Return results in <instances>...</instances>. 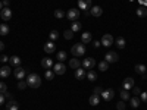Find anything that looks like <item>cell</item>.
<instances>
[{
    "mask_svg": "<svg viewBox=\"0 0 147 110\" xmlns=\"http://www.w3.org/2000/svg\"><path fill=\"white\" fill-rule=\"evenodd\" d=\"M27 85L30 88H38L41 85L40 75H37V73H30V75L27 76Z\"/></svg>",
    "mask_w": 147,
    "mask_h": 110,
    "instance_id": "1",
    "label": "cell"
},
{
    "mask_svg": "<svg viewBox=\"0 0 147 110\" xmlns=\"http://www.w3.org/2000/svg\"><path fill=\"white\" fill-rule=\"evenodd\" d=\"M71 52L74 56H84L85 54V46L82 43H78V44H74L72 48H71Z\"/></svg>",
    "mask_w": 147,
    "mask_h": 110,
    "instance_id": "2",
    "label": "cell"
},
{
    "mask_svg": "<svg viewBox=\"0 0 147 110\" xmlns=\"http://www.w3.org/2000/svg\"><path fill=\"white\" fill-rule=\"evenodd\" d=\"M13 76H15L16 79L22 81V79H25V78H27V72H25V69H24V68L16 66V68H15V72H13Z\"/></svg>",
    "mask_w": 147,
    "mask_h": 110,
    "instance_id": "3",
    "label": "cell"
},
{
    "mask_svg": "<svg viewBox=\"0 0 147 110\" xmlns=\"http://www.w3.org/2000/svg\"><path fill=\"white\" fill-rule=\"evenodd\" d=\"M66 18L69 19V21H77L78 18H80V9H75V7H72V9H69L68 10V13H66Z\"/></svg>",
    "mask_w": 147,
    "mask_h": 110,
    "instance_id": "4",
    "label": "cell"
},
{
    "mask_svg": "<svg viewBox=\"0 0 147 110\" xmlns=\"http://www.w3.org/2000/svg\"><path fill=\"white\" fill-rule=\"evenodd\" d=\"M105 60H106L107 63H115V62H118V60H119V56H118L116 52H109V53L105 54Z\"/></svg>",
    "mask_w": 147,
    "mask_h": 110,
    "instance_id": "5",
    "label": "cell"
},
{
    "mask_svg": "<svg viewBox=\"0 0 147 110\" xmlns=\"http://www.w3.org/2000/svg\"><path fill=\"white\" fill-rule=\"evenodd\" d=\"M53 72H55V75H63L66 72V66L62 62H59V63L53 65Z\"/></svg>",
    "mask_w": 147,
    "mask_h": 110,
    "instance_id": "6",
    "label": "cell"
},
{
    "mask_svg": "<svg viewBox=\"0 0 147 110\" xmlns=\"http://www.w3.org/2000/svg\"><path fill=\"white\" fill-rule=\"evenodd\" d=\"M81 65H82L85 69H88V70H90V69H93V68L96 66V60H94L93 57H85V59L82 60V63H81Z\"/></svg>",
    "mask_w": 147,
    "mask_h": 110,
    "instance_id": "7",
    "label": "cell"
},
{
    "mask_svg": "<svg viewBox=\"0 0 147 110\" xmlns=\"http://www.w3.org/2000/svg\"><path fill=\"white\" fill-rule=\"evenodd\" d=\"M102 46H105V47H110L113 44V37L110 35V34H105L103 37H102Z\"/></svg>",
    "mask_w": 147,
    "mask_h": 110,
    "instance_id": "8",
    "label": "cell"
},
{
    "mask_svg": "<svg viewBox=\"0 0 147 110\" xmlns=\"http://www.w3.org/2000/svg\"><path fill=\"white\" fill-rule=\"evenodd\" d=\"M0 18H2L3 21H10L12 19V10L9 7H3L2 10H0Z\"/></svg>",
    "mask_w": 147,
    "mask_h": 110,
    "instance_id": "9",
    "label": "cell"
},
{
    "mask_svg": "<svg viewBox=\"0 0 147 110\" xmlns=\"http://www.w3.org/2000/svg\"><path fill=\"white\" fill-rule=\"evenodd\" d=\"M113 95H115V91H113L112 88H109V90H103V91H102V97H103V100H105V101L112 100V99H113Z\"/></svg>",
    "mask_w": 147,
    "mask_h": 110,
    "instance_id": "10",
    "label": "cell"
},
{
    "mask_svg": "<svg viewBox=\"0 0 147 110\" xmlns=\"http://www.w3.org/2000/svg\"><path fill=\"white\" fill-rule=\"evenodd\" d=\"M78 9H82L84 12L91 9V0H78Z\"/></svg>",
    "mask_w": 147,
    "mask_h": 110,
    "instance_id": "11",
    "label": "cell"
},
{
    "mask_svg": "<svg viewBox=\"0 0 147 110\" xmlns=\"http://www.w3.org/2000/svg\"><path fill=\"white\" fill-rule=\"evenodd\" d=\"M132 87H134V79L132 78H125L124 79V82H122V88L124 90H127V91H129V90H132Z\"/></svg>",
    "mask_w": 147,
    "mask_h": 110,
    "instance_id": "12",
    "label": "cell"
},
{
    "mask_svg": "<svg viewBox=\"0 0 147 110\" xmlns=\"http://www.w3.org/2000/svg\"><path fill=\"white\" fill-rule=\"evenodd\" d=\"M102 13H103V9L100 6H91V9H90V15L91 16L99 18V16H102Z\"/></svg>",
    "mask_w": 147,
    "mask_h": 110,
    "instance_id": "13",
    "label": "cell"
},
{
    "mask_svg": "<svg viewBox=\"0 0 147 110\" xmlns=\"http://www.w3.org/2000/svg\"><path fill=\"white\" fill-rule=\"evenodd\" d=\"M55 50H56V44H55L53 41H49V43H46V44H44V52H46L47 54L55 53Z\"/></svg>",
    "mask_w": 147,
    "mask_h": 110,
    "instance_id": "14",
    "label": "cell"
},
{
    "mask_svg": "<svg viewBox=\"0 0 147 110\" xmlns=\"http://www.w3.org/2000/svg\"><path fill=\"white\" fill-rule=\"evenodd\" d=\"M9 63H10L12 68L21 66V57H19V56H10V57H9Z\"/></svg>",
    "mask_w": 147,
    "mask_h": 110,
    "instance_id": "15",
    "label": "cell"
},
{
    "mask_svg": "<svg viewBox=\"0 0 147 110\" xmlns=\"http://www.w3.org/2000/svg\"><path fill=\"white\" fill-rule=\"evenodd\" d=\"M12 66H3V68H0V78H7L10 73H12Z\"/></svg>",
    "mask_w": 147,
    "mask_h": 110,
    "instance_id": "16",
    "label": "cell"
},
{
    "mask_svg": "<svg viewBox=\"0 0 147 110\" xmlns=\"http://www.w3.org/2000/svg\"><path fill=\"white\" fill-rule=\"evenodd\" d=\"M41 66H43V68H46V69L53 68V60H52L50 57H44V59L41 60Z\"/></svg>",
    "mask_w": 147,
    "mask_h": 110,
    "instance_id": "17",
    "label": "cell"
},
{
    "mask_svg": "<svg viewBox=\"0 0 147 110\" xmlns=\"http://www.w3.org/2000/svg\"><path fill=\"white\" fill-rule=\"evenodd\" d=\"M6 110H19V104L15 100H9V103H6Z\"/></svg>",
    "mask_w": 147,
    "mask_h": 110,
    "instance_id": "18",
    "label": "cell"
},
{
    "mask_svg": "<svg viewBox=\"0 0 147 110\" xmlns=\"http://www.w3.org/2000/svg\"><path fill=\"white\" fill-rule=\"evenodd\" d=\"M81 41H82V44H88L91 41V32H82L81 34Z\"/></svg>",
    "mask_w": 147,
    "mask_h": 110,
    "instance_id": "19",
    "label": "cell"
},
{
    "mask_svg": "<svg viewBox=\"0 0 147 110\" xmlns=\"http://www.w3.org/2000/svg\"><path fill=\"white\" fill-rule=\"evenodd\" d=\"M75 78L77 79H84L85 78V69H82V68L75 69Z\"/></svg>",
    "mask_w": 147,
    "mask_h": 110,
    "instance_id": "20",
    "label": "cell"
},
{
    "mask_svg": "<svg viewBox=\"0 0 147 110\" xmlns=\"http://www.w3.org/2000/svg\"><path fill=\"white\" fill-rule=\"evenodd\" d=\"M81 28H82V23H81V22H78V21H74V22H72L71 30H72L74 32H78V31H81Z\"/></svg>",
    "mask_w": 147,
    "mask_h": 110,
    "instance_id": "21",
    "label": "cell"
},
{
    "mask_svg": "<svg viewBox=\"0 0 147 110\" xmlns=\"http://www.w3.org/2000/svg\"><path fill=\"white\" fill-rule=\"evenodd\" d=\"M90 104L91 106H97V104H99L100 103V97H99V94H93L91 97H90Z\"/></svg>",
    "mask_w": 147,
    "mask_h": 110,
    "instance_id": "22",
    "label": "cell"
},
{
    "mask_svg": "<svg viewBox=\"0 0 147 110\" xmlns=\"http://www.w3.org/2000/svg\"><path fill=\"white\" fill-rule=\"evenodd\" d=\"M134 69H136V72L138 73V75H144V73L147 72V68L144 65H136V68H134Z\"/></svg>",
    "mask_w": 147,
    "mask_h": 110,
    "instance_id": "23",
    "label": "cell"
},
{
    "mask_svg": "<svg viewBox=\"0 0 147 110\" xmlns=\"http://www.w3.org/2000/svg\"><path fill=\"white\" fill-rule=\"evenodd\" d=\"M69 66H71L72 69H78V68L81 66V62H80L78 59H71V60H69Z\"/></svg>",
    "mask_w": 147,
    "mask_h": 110,
    "instance_id": "24",
    "label": "cell"
},
{
    "mask_svg": "<svg viewBox=\"0 0 147 110\" xmlns=\"http://www.w3.org/2000/svg\"><path fill=\"white\" fill-rule=\"evenodd\" d=\"M119 93H121V99H122V101H128V100H129V91H127V90L122 88Z\"/></svg>",
    "mask_w": 147,
    "mask_h": 110,
    "instance_id": "25",
    "label": "cell"
},
{
    "mask_svg": "<svg viewBox=\"0 0 147 110\" xmlns=\"http://www.w3.org/2000/svg\"><path fill=\"white\" fill-rule=\"evenodd\" d=\"M9 34V27L6 23H0V35H7Z\"/></svg>",
    "mask_w": 147,
    "mask_h": 110,
    "instance_id": "26",
    "label": "cell"
},
{
    "mask_svg": "<svg viewBox=\"0 0 147 110\" xmlns=\"http://www.w3.org/2000/svg\"><path fill=\"white\" fill-rule=\"evenodd\" d=\"M136 12H137V15H138L140 18H144V16H147V9H146V6H144V7H143V6H141V7H138Z\"/></svg>",
    "mask_w": 147,
    "mask_h": 110,
    "instance_id": "27",
    "label": "cell"
},
{
    "mask_svg": "<svg viewBox=\"0 0 147 110\" xmlns=\"http://www.w3.org/2000/svg\"><path fill=\"white\" fill-rule=\"evenodd\" d=\"M96 78H97V73H96L93 69H90V70L87 72V79H88V81H96Z\"/></svg>",
    "mask_w": 147,
    "mask_h": 110,
    "instance_id": "28",
    "label": "cell"
},
{
    "mask_svg": "<svg viewBox=\"0 0 147 110\" xmlns=\"http://www.w3.org/2000/svg\"><path fill=\"white\" fill-rule=\"evenodd\" d=\"M49 38H50V41H56V40L59 38V32H57L56 30H53L50 34H49Z\"/></svg>",
    "mask_w": 147,
    "mask_h": 110,
    "instance_id": "29",
    "label": "cell"
},
{
    "mask_svg": "<svg viewBox=\"0 0 147 110\" xmlns=\"http://www.w3.org/2000/svg\"><path fill=\"white\" fill-rule=\"evenodd\" d=\"M116 46H118L119 48H124V47L127 46V41H125V38H122V37H119V38L116 40Z\"/></svg>",
    "mask_w": 147,
    "mask_h": 110,
    "instance_id": "30",
    "label": "cell"
},
{
    "mask_svg": "<svg viewBox=\"0 0 147 110\" xmlns=\"http://www.w3.org/2000/svg\"><path fill=\"white\" fill-rule=\"evenodd\" d=\"M129 101H131V107H134V109H137L140 106V99H137V97H132Z\"/></svg>",
    "mask_w": 147,
    "mask_h": 110,
    "instance_id": "31",
    "label": "cell"
},
{
    "mask_svg": "<svg viewBox=\"0 0 147 110\" xmlns=\"http://www.w3.org/2000/svg\"><path fill=\"white\" fill-rule=\"evenodd\" d=\"M109 69V63L106 62V60H105V62H100L99 63V70H102V72H106Z\"/></svg>",
    "mask_w": 147,
    "mask_h": 110,
    "instance_id": "32",
    "label": "cell"
},
{
    "mask_svg": "<svg viewBox=\"0 0 147 110\" xmlns=\"http://www.w3.org/2000/svg\"><path fill=\"white\" fill-rule=\"evenodd\" d=\"M65 16V12L62 10V9H56L55 10V18H57V19H62Z\"/></svg>",
    "mask_w": 147,
    "mask_h": 110,
    "instance_id": "33",
    "label": "cell"
},
{
    "mask_svg": "<svg viewBox=\"0 0 147 110\" xmlns=\"http://www.w3.org/2000/svg\"><path fill=\"white\" fill-rule=\"evenodd\" d=\"M53 78H55V72H53V70H50V69H46V79L52 81Z\"/></svg>",
    "mask_w": 147,
    "mask_h": 110,
    "instance_id": "34",
    "label": "cell"
},
{
    "mask_svg": "<svg viewBox=\"0 0 147 110\" xmlns=\"http://www.w3.org/2000/svg\"><path fill=\"white\" fill-rule=\"evenodd\" d=\"M63 37H65L66 40H71L72 37H74V31H72V30H68V31H65V32H63Z\"/></svg>",
    "mask_w": 147,
    "mask_h": 110,
    "instance_id": "35",
    "label": "cell"
},
{
    "mask_svg": "<svg viewBox=\"0 0 147 110\" xmlns=\"http://www.w3.org/2000/svg\"><path fill=\"white\" fill-rule=\"evenodd\" d=\"M65 59H66V53L65 52H59L57 53V60H59V62H63Z\"/></svg>",
    "mask_w": 147,
    "mask_h": 110,
    "instance_id": "36",
    "label": "cell"
},
{
    "mask_svg": "<svg viewBox=\"0 0 147 110\" xmlns=\"http://www.w3.org/2000/svg\"><path fill=\"white\" fill-rule=\"evenodd\" d=\"M18 88H19V90H25V88H27V81H24V79H22V81H19Z\"/></svg>",
    "mask_w": 147,
    "mask_h": 110,
    "instance_id": "37",
    "label": "cell"
},
{
    "mask_svg": "<svg viewBox=\"0 0 147 110\" xmlns=\"http://www.w3.org/2000/svg\"><path fill=\"white\" fill-rule=\"evenodd\" d=\"M6 91H7L6 84H5V82H0V94H5Z\"/></svg>",
    "mask_w": 147,
    "mask_h": 110,
    "instance_id": "38",
    "label": "cell"
},
{
    "mask_svg": "<svg viewBox=\"0 0 147 110\" xmlns=\"http://www.w3.org/2000/svg\"><path fill=\"white\" fill-rule=\"evenodd\" d=\"M140 100H143L144 103H147V91H141V94H140Z\"/></svg>",
    "mask_w": 147,
    "mask_h": 110,
    "instance_id": "39",
    "label": "cell"
},
{
    "mask_svg": "<svg viewBox=\"0 0 147 110\" xmlns=\"http://www.w3.org/2000/svg\"><path fill=\"white\" fill-rule=\"evenodd\" d=\"M116 109H118V110H124V109H125V103H122V101L116 103Z\"/></svg>",
    "mask_w": 147,
    "mask_h": 110,
    "instance_id": "40",
    "label": "cell"
},
{
    "mask_svg": "<svg viewBox=\"0 0 147 110\" xmlns=\"http://www.w3.org/2000/svg\"><path fill=\"white\" fill-rule=\"evenodd\" d=\"M132 93L136 94V95H140V94H141V90H140L138 87H132Z\"/></svg>",
    "mask_w": 147,
    "mask_h": 110,
    "instance_id": "41",
    "label": "cell"
},
{
    "mask_svg": "<svg viewBox=\"0 0 147 110\" xmlns=\"http://www.w3.org/2000/svg\"><path fill=\"white\" fill-rule=\"evenodd\" d=\"M93 91H94V94H102V91H103V88H102V87H96V88H94Z\"/></svg>",
    "mask_w": 147,
    "mask_h": 110,
    "instance_id": "42",
    "label": "cell"
},
{
    "mask_svg": "<svg viewBox=\"0 0 147 110\" xmlns=\"http://www.w3.org/2000/svg\"><path fill=\"white\" fill-rule=\"evenodd\" d=\"M0 62H3V63L9 62V57L7 56H0Z\"/></svg>",
    "mask_w": 147,
    "mask_h": 110,
    "instance_id": "43",
    "label": "cell"
},
{
    "mask_svg": "<svg viewBox=\"0 0 147 110\" xmlns=\"http://www.w3.org/2000/svg\"><path fill=\"white\" fill-rule=\"evenodd\" d=\"M93 46H94V47H96V48H99V47H100V46H102V43H100V41H97V40H96V41H94V43H93Z\"/></svg>",
    "mask_w": 147,
    "mask_h": 110,
    "instance_id": "44",
    "label": "cell"
},
{
    "mask_svg": "<svg viewBox=\"0 0 147 110\" xmlns=\"http://www.w3.org/2000/svg\"><path fill=\"white\" fill-rule=\"evenodd\" d=\"M5 103V94H0V106Z\"/></svg>",
    "mask_w": 147,
    "mask_h": 110,
    "instance_id": "45",
    "label": "cell"
},
{
    "mask_svg": "<svg viewBox=\"0 0 147 110\" xmlns=\"http://www.w3.org/2000/svg\"><path fill=\"white\" fill-rule=\"evenodd\" d=\"M5 99H9V100H12V94H9V93H5Z\"/></svg>",
    "mask_w": 147,
    "mask_h": 110,
    "instance_id": "46",
    "label": "cell"
},
{
    "mask_svg": "<svg viewBox=\"0 0 147 110\" xmlns=\"http://www.w3.org/2000/svg\"><path fill=\"white\" fill-rule=\"evenodd\" d=\"M2 3H3V6H5V7H7V6H9V0H3Z\"/></svg>",
    "mask_w": 147,
    "mask_h": 110,
    "instance_id": "47",
    "label": "cell"
},
{
    "mask_svg": "<svg viewBox=\"0 0 147 110\" xmlns=\"http://www.w3.org/2000/svg\"><path fill=\"white\" fill-rule=\"evenodd\" d=\"M3 48H5V44H3V41H0V52H3Z\"/></svg>",
    "mask_w": 147,
    "mask_h": 110,
    "instance_id": "48",
    "label": "cell"
},
{
    "mask_svg": "<svg viewBox=\"0 0 147 110\" xmlns=\"http://www.w3.org/2000/svg\"><path fill=\"white\" fill-rule=\"evenodd\" d=\"M2 9H3V3H2V2H0V10H2Z\"/></svg>",
    "mask_w": 147,
    "mask_h": 110,
    "instance_id": "49",
    "label": "cell"
},
{
    "mask_svg": "<svg viewBox=\"0 0 147 110\" xmlns=\"http://www.w3.org/2000/svg\"><path fill=\"white\" fill-rule=\"evenodd\" d=\"M141 3H146L147 5V0H141Z\"/></svg>",
    "mask_w": 147,
    "mask_h": 110,
    "instance_id": "50",
    "label": "cell"
},
{
    "mask_svg": "<svg viewBox=\"0 0 147 110\" xmlns=\"http://www.w3.org/2000/svg\"><path fill=\"white\" fill-rule=\"evenodd\" d=\"M146 76H147V73H146Z\"/></svg>",
    "mask_w": 147,
    "mask_h": 110,
    "instance_id": "51",
    "label": "cell"
}]
</instances>
